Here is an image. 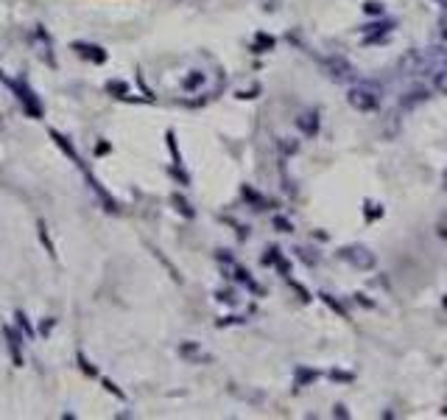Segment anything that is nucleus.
Instances as JSON below:
<instances>
[{
    "instance_id": "obj_11",
    "label": "nucleus",
    "mask_w": 447,
    "mask_h": 420,
    "mask_svg": "<svg viewBox=\"0 0 447 420\" xmlns=\"http://www.w3.org/2000/svg\"><path fill=\"white\" fill-rule=\"evenodd\" d=\"M207 82V73H202V70H190L187 76H184V82H182V87L187 90V93H196L202 85Z\"/></svg>"
},
{
    "instance_id": "obj_17",
    "label": "nucleus",
    "mask_w": 447,
    "mask_h": 420,
    "mask_svg": "<svg viewBox=\"0 0 447 420\" xmlns=\"http://www.w3.org/2000/svg\"><path fill=\"white\" fill-rule=\"evenodd\" d=\"M174 205H177V210L179 213H184V216H187V219H193V208H190V202H187V199H182V196H174Z\"/></svg>"
},
{
    "instance_id": "obj_3",
    "label": "nucleus",
    "mask_w": 447,
    "mask_h": 420,
    "mask_svg": "<svg viewBox=\"0 0 447 420\" xmlns=\"http://www.w3.org/2000/svg\"><path fill=\"white\" fill-rule=\"evenodd\" d=\"M321 68L327 70V76L333 82H355L358 73L355 68L344 59V56H330V59H321Z\"/></svg>"
},
{
    "instance_id": "obj_28",
    "label": "nucleus",
    "mask_w": 447,
    "mask_h": 420,
    "mask_svg": "<svg viewBox=\"0 0 447 420\" xmlns=\"http://www.w3.org/2000/svg\"><path fill=\"white\" fill-rule=\"evenodd\" d=\"M439 34H442V43L447 45V9H445V14L439 17Z\"/></svg>"
},
{
    "instance_id": "obj_32",
    "label": "nucleus",
    "mask_w": 447,
    "mask_h": 420,
    "mask_svg": "<svg viewBox=\"0 0 447 420\" xmlns=\"http://www.w3.org/2000/svg\"><path fill=\"white\" fill-rule=\"evenodd\" d=\"M243 320L241 317H224V320H219V328H224V325H241Z\"/></svg>"
},
{
    "instance_id": "obj_15",
    "label": "nucleus",
    "mask_w": 447,
    "mask_h": 420,
    "mask_svg": "<svg viewBox=\"0 0 447 420\" xmlns=\"http://www.w3.org/2000/svg\"><path fill=\"white\" fill-rule=\"evenodd\" d=\"M434 87H436L439 93L447 95V65H442V68L434 70Z\"/></svg>"
},
{
    "instance_id": "obj_36",
    "label": "nucleus",
    "mask_w": 447,
    "mask_h": 420,
    "mask_svg": "<svg viewBox=\"0 0 447 420\" xmlns=\"http://www.w3.org/2000/svg\"><path fill=\"white\" fill-rule=\"evenodd\" d=\"M355 303L358 306H366V308H372V306H375V303H372V300H366L363 294H355Z\"/></svg>"
},
{
    "instance_id": "obj_5",
    "label": "nucleus",
    "mask_w": 447,
    "mask_h": 420,
    "mask_svg": "<svg viewBox=\"0 0 447 420\" xmlns=\"http://www.w3.org/2000/svg\"><path fill=\"white\" fill-rule=\"evenodd\" d=\"M9 87L17 93V98L23 101V107H26V112L28 115H34V118H40L43 115V107H40V101H37V95L31 93L26 85H17V82H9Z\"/></svg>"
},
{
    "instance_id": "obj_14",
    "label": "nucleus",
    "mask_w": 447,
    "mask_h": 420,
    "mask_svg": "<svg viewBox=\"0 0 447 420\" xmlns=\"http://www.w3.org/2000/svg\"><path fill=\"white\" fill-rule=\"evenodd\" d=\"M252 50H255V53L274 50V37H268V34H258V37H255V43H252Z\"/></svg>"
},
{
    "instance_id": "obj_4",
    "label": "nucleus",
    "mask_w": 447,
    "mask_h": 420,
    "mask_svg": "<svg viewBox=\"0 0 447 420\" xmlns=\"http://www.w3.org/2000/svg\"><path fill=\"white\" fill-rule=\"evenodd\" d=\"M397 26V20H375V23H369V26H363V43L366 45H372V43H383L389 34H392V28Z\"/></svg>"
},
{
    "instance_id": "obj_6",
    "label": "nucleus",
    "mask_w": 447,
    "mask_h": 420,
    "mask_svg": "<svg viewBox=\"0 0 447 420\" xmlns=\"http://www.w3.org/2000/svg\"><path fill=\"white\" fill-rule=\"evenodd\" d=\"M297 129L305 135V138H316L319 129H321V121H319V112L316 109H305L297 115Z\"/></svg>"
},
{
    "instance_id": "obj_1",
    "label": "nucleus",
    "mask_w": 447,
    "mask_h": 420,
    "mask_svg": "<svg viewBox=\"0 0 447 420\" xmlns=\"http://www.w3.org/2000/svg\"><path fill=\"white\" fill-rule=\"evenodd\" d=\"M380 98H383V90H380V85H375V82H358V85L350 87V93H347L350 107L358 109V112H375V109L380 107Z\"/></svg>"
},
{
    "instance_id": "obj_9",
    "label": "nucleus",
    "mask_w": 447,
    "mask_h": 420,
    "mask_svg": "<svg viewBox=\"0 0 447 420\" xmlns=\"http://www.w3.org/2000/svg\"><path fill=\"white\" fill-rule=\"evenodd\" d=\"M6 339H9V353H11V362H14V367H23V353H20V336L11 330V328H6Z\"/></svg>"
},
{
    "instance_id": "obj_31",
    "label": "nucleus",
    "mask_w": 447,
    "mask_h": 420,
    "mask_svg": "<svg viewBox=\"0 0 447 420\" xmlns=\"http://www.w3.org/2000/svg\"><path fill=\"white\" fill-rule=\"evenodd\" d=\"M40 238H43V244L48 247V252H50V255H56V252H53V244H50V238H48V233H45V225H40Z\"/></svg>"
},
{
    "instance_id": "obj_8",
    "label": "nucleus",
    "mask_w": 447,
    "mask_h": 420,
    "mask_svg": "<svg viewBox=\"0 0 447 420\" xmlns=\"http://www.w3.org/2000/svg\"><path fill=\"white\" fill-rule=\"evenodd\" d=\"M76 50H79V56H84V59H92L95 65H101V62H106V50L98 45H87V43H76Z\"/></svg>"
},
{
    "instance_id": "obj_40",
    "label": "nucleus",
    "mask_w": 447,
    "mask_h": 420,
    "mask_svg": "<svg viewBox=\"0 0 447 420\" xmlns=\"http://www.w3.org/2000/svg\"><path fill=\"white\" fill-rule=\"evenodd\" d=\"M445 308H447V294H445Z\"/></svg>"
},
{
    "instance_id": "obj_27",
    "label": "nucleus",
    "mask_w": 447,
    "mask_h": 420,
    "mask_svg": "<svg viewBox=\"0 0 447 420\" xmlns=\"http://www.w3.org/2000/svg\"><path fill=\"white\" fill-rule=\"evenodd\" d=\"M106 90H109V93L126 95V85H123V82H109V85H106Z\"/></svg>"
},
{
    "instance_id": "obj_37",
    "label": "nucleus",
    "mask_w": 447,
    "mask_h": 420,
    "mask_svg": "<svg viewBox=\"0 0 447 420\" xmlns=\"http://www.w3.org/2000/svg\"><path fill=\"white\" fill-rule=\"evenodd\" d=\"M50 328H53V323H43V325H40V330H43V333H48Z\"/></svg>"
},
{
    "instance_id": "obj_38",
    "label": "nucleus",
    "mask_w": 447,
    "mask_h": 420,
    "mask_svg": "<svg viewBox=\"0 0 447 420\" xmlns=\"http://www.w3.org/2000/svg\"><path fill=\"white\" fill-rule=\"evenodd\" d=\"M442 65H447V45L442 48ZM442 65H439V68H442Z\"/></svg>"
},
{
    "instance_id": "obj_29",
    "label": "nucleus",
    "mask_w": 447,
    "mask_h": 420,
    "mask_svg": "<svg viewBox=\"0 0 447 420\" xmlns=\"http://www.w3.org/2000/svg\"><path fill=\"white\" fill-rule=\"evenodd\" d=\"M380 213H383V210H380L377 205H372V202H366V216H369V219H377Z\"/></svg>"
},
{
    "instance_id": "obj_2",
    "label": "nucleus",
    "mask_w": 447,
    "mask_h": 420,
    "mask_svg": "<svg viewBox=\"0 0 447 420\" xmlns=\"http://www.w3.org/2000/svg\"><path fill=\"white\" fill-rule=\"evenodd\" d=\"M338 258L347 261V264L355 266V269H375V264H377L375 252H372L369 247H363V244H350V247L338 249Z\"/></svg>"
},
{
    "instance_id": "obj_25",
    "label": "nucleus",
    "mask_w": 447,
    "mask_h": 420,
    "mask_svg": "<svg viewBox=\"0 0 447 420\" xmlns=\"http://www.w3.org/2000/svg\"><path fill=\"white\" fill-rule=\"evenodd\" d=\"M79 365H82V370H84V373H87V375H98V370H95V367L89 365V362H87V356H84V353H79Z\"/></svg>"
},
{
    "instance_id": "obj_16",
    "label": "nucleus",
    "mask_w": 447,
    "mask_h": 420,
    "mask_svg": "<svg viewBox=\"0 0 447 420\" xmlns=\"http://www.w3.org/2000/svg\"><path fill=\"white\" fill-rule=\"evenodd\" d=\"M363 14H369V17H383V14H386V6H383L380 0H366V3H363Z\"/></svg>"
},
{
    "instance_id": "obj_10",
    "label": "nucleus",
    "mask_w": 447,
    "mask_h": 420,
    "mask_svg": "<svg viewBox=\"0 0 447 420\" xmlns=\"http://www.w3.org/2000/svg\"><path fill=\"white\" fill-rule=\"evenodd\" d=\"M243 199H246V202H249V205H255V210H268V208H271V202H268L266 196H263V193H258V190H255V188H243Z\"/></svg>"
},
{
    "instance_id": "obj_33",
    "label": "nucleus",
    "mask_w": 447,
    "mask_h": 420,
    "mask_svg": "<svg viewBox=\"0 0 447 420\" xmlns=\"http://www.w3.org/2000/svg\"><path fill=\"white\" fill-rule=\"evenodd\" d=\"M297 255H299L305 264H311V266L316 264V258H313V255H308V249H297Z\"/></svg>"
},
{
    "instance_id": "obj_18",
    "label": "nucleus",
    "mask_w": 447,
    "mask_h": 420,
    "mask_svg": "<svg viewBox=\"0 0 447 420\" xmlns=\"http://www.w3.org/2000/svg\"><path fill=\"white\" fill-rule=\"evenodd\" d=\"M285 280L291 283V289H294V291L299 294V300H302V303H311V294H308V289H305L302 283H297V280H291V278H285Z\"/></svg>"
},
{
    "instance_id": "obj_13",
    "label": "nucleus",
    "mask_w": 447,
    "mask_h": 420,
    "mask_svg": "<svg viewBox=\"0 0 447 420\" xmlns=\"http://www.w3.org/2000/svg\"><path fill=\"white\" fill-rule=\"evenodd\" d=\"M319 300H321L324 306H330V308H333V311H336L338 317H344V320H350V314H347V308H344L341 303H336V300H333V294H327V291H319Z\"/></svg>"
},
{
    "instance_id": "obj_26",
    "label": "nucleus",
    "mask_w": 447,
    "mask_h": 420,
    "mask_svg": "<svg viewBox=\"0 0 447 420\" xmlns=\"http://www.w3.org/2000/svg\"><path fill=\"white\" fill-rule=\"evenodd\" d=\"M179 353H182V356H196V353H199V345L187 342V345H182V348H179Z\"/></svg>"
},
{
    "instance_id": "obj_21",
    "label": "nucleus",
    "mask_w": 447,
    "mask_h": 420,
    "mask_svg": "<svg viewBox=\"0 0 447 420\" xmlns=\"http://www.w3.org/2000/svg\"><path fill=\"white\" fill-rule=\"evenodd\" d=\"M274 227L280 230V233H291L294 227H291V222L285 219V216H274Z\"/></svg>"
},
{
    "instance_id": "obj_30",
    "label": "nucleus",
    "mask_w": 447,
    "mask_h": 420,
    "mask_svg": "<svg viewBox=\"0 0 447 420\" xmlns=\"http://www.w3.org/2000/svg\"><path fill=\"white\" fill-rule=\"evenodd\" d=\"M280 149H282V151H285V154H294V151H297V149H299V146H297V143H288V140L282 138V140H280Z\"/></svg>"
},
{
    "instance_id": "obj_7",
    "label": "nucleus",
    "mask_w": 447,
    "mask_h": 420,
    "mask_svg": "<svg viewBox=\"0 0 447 420\" xmlns=\"http://www.w3.org/2000/svg\"><path fill=\"white\" fill-rule=\"evenodd\" d=\"M431 98V87H425V85H416V87H411V90H405L400 98V107L402 109H414V107H419V104H425Z\"/></svg>"
},
{
    "instance_id": "obj_34",
    "label": "nucleus",
    "mask_w": 447,
    "mask_h": 420,
    "mask_svg": "<svg viewBox=\"0 0 447 420\" xmlns=\"http://www.w3.org/2000/svg\"><path fill=\"white\" fill-rule=\"evenodd\" d=\"M333 415H336V418H350V412H347V406H341V404H338V406H336V409H333Z\"/></svg>"
},
{
    "instance_id": "obj_19",
    "label": "nucleus",
    "mask_w": 447,
    "mask_h": 420,
    "mask_svg": "<svg viewBox=\"0 0 447 420\" xmlns=\"http://www.w3.org/2000/svg\"><path fill=\"white\" fill-rule=\"evenodd\" d=\"M330 381H336V384H338V381H344V384H353V381H355V375L344 373V370H330Z\"/></svg>"
},
{
    "instance_id": "obj_35",
    "label": "nucleus",
    "mask_w": 447,
    "mask_h": 420,
    "mask_svg": "<svg viewBox=\"0 0 447 420\" xmlns=\"http://www.w3.org/2000/svg\"><path fill=\"white\" fill-rule=\"evenodd\" d=\"M104 387H106V389H109V392H115V395H118V398H126V395H123V392H121V389H118V387H115V384H112V381H104Z\"/></svg>"
},
{
    "instance_id": "obj_24",
    "label": "nucleus",
    "mask_w": 447,
    "mask_h": 420,
    "mask_svg": "<svg viewBox=\"0 0 447 420\" xmlns=\"http://www.w3.org/2000/svg\"><path fill=\"white\" fill-rule=\"evenodd\" d=\"M168 149H171V154H174V163H182V157H179V149H177V138H174V132H168Z\"/></svg>"
},
{
    "instance_id": "obj_22",
    "label": "nucleus",
    "mask_w": 447,
    "mask_h": 420,
    "mask_svg": "<svg viewBox=\"0 0 447 420\" xmlns=\"http://www.w3.org/2000/svg\"><path fill=\"white\" fill-rule=\"evenodd\" d=\"M17 323H20V328H23L26 336H34V330H31V325H28V317H26L23 311H17Z\"/></svg>"
},
{
    "instance_id": "obj_20",
    "label": "nucleus",
    "mask_w": 447,
    "mask_h": 420,
    "mask_svg": "<svg viewBox=\"0 0 447 420\" xmlns=\"http://www.w3.org/2000/svg\"><path fill=\"white\" fill-rule=\"evenodd\" d=\"M216 297H219L221 303H229V306H235V303H238V294H235L232 289H221V291H219Z\"/></svg>"
},
{
    "instance_id": "obj_23",
    "label": "nucleus",
    "mask_w": 447,
    "mask_h": 420,
    "mask_svg": "<svg viewBox=\"0 0 447 420\" xmlns=\"http://www.w3.org/2000/svg\"><path fill=\"white\" fill-rule=\"evenodd\" d=\"M277 258H280V249H277V247H268L266 255H263V264H266V266H271Z\"/></svg>"
},
{
    "instance_id": "obj_12",
    "label": "nucleus",
    "mask_w": 447,
    "mask_h": 420,
    "mask_svg": "<svg viewBox=\"0 0 447 420\" xmlns=\"http://www.w3.org/2000/svg\"><path fill=\"white\" fill-rule=\"evenodd\" d=\"M316 378H319V370H311V367H297V373H294V387H297V389H299V387H311Z\"/></svg>"
},
{
    "instance_id": "obj_39",
    "label": "nucleus",
    "mask_w": 447,
    "mask_h": 420,
    "mask_svg": "<svg viewBox=\"0 0 447 420\" xmlns=\"http://www.w3.org/2000/svg\"><path fill=\"white\" fill-rule=\"evenodd\" d=\"M436 3H439V6H442V9H447V0H436Z\"/></svg>"
}]
</instances>
